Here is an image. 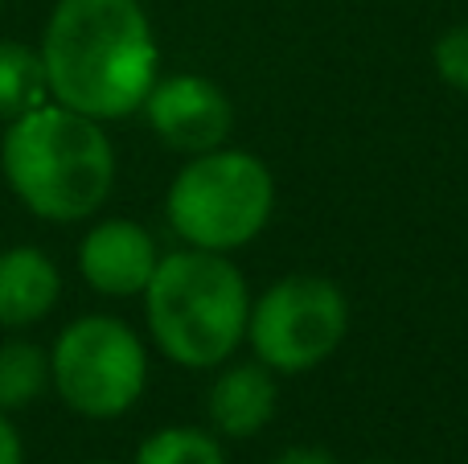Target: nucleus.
Listing matches in <instances>:
<instances>
[{
	"label": "nucleus",
	"mask_w": 468,
	"mask_h": 464,
	"mask_svg": "<svg viewBox=\"0 0 468 464\" xmlns=\"http://www.w3.org/2000/svg\"><path fill=\"white\" fill-rule=\"evenodd\" d=\"M271 464H337L329 448H316V444H296V448H283Z\"/></svg>",
	"instance_id": "2eb2a0df"
},
{
	"label": "nucleus",
	"mask_w": 468,
	"mask_h": 464,
	"mask_svg": "<svg viewBox=\"0 0 468 464\" xmlns=\"http://www.w3.org/2000/svg\"><path fill=\"white\" fill-rule=\"evenodd\" d=\"M156 263H161V251L153 235L128 218L99 222L79 247L82 279L103 296H144Z\"/></svg>",
	"instance_id": "6e6552de"
},
{
	"label": "nucleus",
	"mask_w": 468,
	"mask_h": 464,
	"mask_svg": "<svg viewBox=\"0 0 468 464\" xmlns=\"http://www.w3.org/2000/svg\"><path fill=\"white\" fill-rule=\"evenodd\" d=\"M49 79L41 49H29L25 41H0V120H21V115L46 107Z\"/></svg>",
	"instance_id": "9b49d317"
},
{
	"label": "nucleus",
	"mask_w": 468,
	"mask_h": 464,
	"mask_svg": "<svg viewBox=\"0 0 468 464\" xmlns=\"http://www.w3.org/2000/svg\"><path fill=\"white\" fill-rule=\"evenodd\" d=\"M62 276L37 247H13L0 255V325L21 329L41 321L58 304Z\"/></svg>",
	"instance_id": "9d476101"
},
{
	"label": "nucleus",
	"mask_w": 468,
	"mask_h": 464,
	"mask_svg": "<svg viewBox=\"0 0 468 464\" xmlns=\"http://www.w3.org/2000/svg\"><path fill=\"white\" fill-rule=\"evenodd\" d=\"M49 386V358L33 342L0 345V411L29 407Z\"/></svg>",
	"instance_id": "f8f14e48"
},
{
	"label": "nucleus",
	"mask_w": 468,
	"mask_h": 464,
	"mask_svg": "<svg viewBox=\"0 0 468 464\" xmlns=\"http://www.w3.org/2000/svg\"><path fill=\"white\" fill-rule=\"evenodd\" d=\"M5 181L37 218L82 222L107 202L115 185V148L99 120L62 103L8 123L0 144Z\"/></svg>",
	"instance_id": "f03ea898"
},
{
	"label": "nucleus",
	"mask_w": 468,
	"mask_h": 464,
	"mask_svg": "<svg viewBox=\"0 0 468 464\" xmlns=\"http://www.w3.org/2000/svg\"><path fill=\"white\" fill-rule=\"evenodd\" d=\"M275 370H267L263 362H239V366L222 370L210 386V399H206V411H210V424L218 427L230 440H247V436H259L267 424L275 419Z\"/></svg>",
	"instance_id": "1a4fd4ad"
},
{
	"label": "nucleus",
	"mask_w": 468,
	"mask_h": 464,
	"mask_svg": "<svg viewBox=\"0 0 468 464\" xmlns=\"http://www.w3.org/2000/svg\"><path fill=\"white\" fill-rule=\"evenodd\" d=\"M349 329V304L333 279L288 276L271 284L247 317L255 358L275 374H304L341 350Z\"/></svg>",
	"instance_id": "423d86ee"
},
{
	"label": "nucleus",
	"mask_w": 468,
	"mask_h": 464,
	"mask_svg": "<svg viewBox=\"0 0 468 464\" xmlns=\"http://www.w3.org/2000/svg\"><path fill=\"white\" fill-rule=\"evenodd\" d=\"M41 62L49 99L99 123L140 111L161 79L140 0H58L41 33Z\"/></svg>",
	"instance_id": "f257e3e1"
},
{
	"label": "nucleus",
	"mask_w": 468,
	"mask_h": 464,
	"mask_svg": "<svg viewBox=\"0 0 468 464\" xmlns=\"http://www.w3.org/2000/svg\"><path fill=\"white\" fill-rule=\"evenodd\" d=\"M90 464H115V460H90Z\"/></svg>",
	"instance_id": "f3484780"
},
{
	"label": "nucleus",
	"mask_w": 468,
	"mask_h": 464,
	"mask_svg": "<svg viewBox=\"0 0 468 464\" xmlns=\"http://www.w3.org/2000/svg\"><path fill=\"white\" fill-rule=\"evenodd\" d=\"M431 58H436L440 79H444L448 87H456V90H464L468 95V21L452 25V29L436 41Z\"/></svg>",
	"instance_id": "4468645a"
},
{
	"label": "nucleus",
	"mask_w": 468,
	"mask_h": 464,
	"mask_svg": "<svg viewBox=\"0 0 468 464\" xmlns=\"http://www.w3.org/2000/svg\"><path fill=\"white\" fill-rule=\"evenodd\" d=\"M144 317L153 342L177 366H222L247 337V279L218 251H173L156 263L144 288Z\"/></svg>",
	"instance_id": "7ed1b4c3"
},
{
	"label": "nucleus",
	"mask_w": 468,
	"mask_h": 464,
	"mask_svg": "<svg viewBox=\"0 0 468 464\" xmlns=\"http://www.w3.org/2000/svg\"><path fill=\"white\" fill-rule=\"evenodd\" d=\"M0 464H25L21 436H16V427H13V419H8V411H0Z\"/></svg>",
	"instance_id": "dca6fc26"
},
{
	"label": "nucleus",
	"mask_w": 468,
	"mask_h": 464,
	"mask_svg": "<svg viewBox=\"0 0 468 464\" xmlns=\"http://www.w3.org/2000/svg\"><path fill=\"white\" fill-rule=\"evenodd\" d=\"M140 111L148 115L153 132L165 144L177 148V153H189V156L222 148L234 128V107H230L227 90H222L218 82L202 79V74H169V79H156Z\"/></svg>",
	"instance_id": "0eeeda50"
},
{
	"label": "nucleus",
	"mask_w": 468,
	"mask_h": 464,
	"mask_svg": "<svg viewBox=\"0 0 468 464\" xmlns=\"http://www.w3.org/2000/svg\"><path fill=\"white\" fill-rule=\"evenodd\" d=\"M49 383L70 411L87 419H115L144 395V345L123 321L82 317L58 337L49 353Z\"/></svg>",
	"instance_id": "39448f33"
},
{
	"label": "nucleus",
	"mask_w": 468,
	"mask_h": 464,
	"mask_svg": "<svg viewBox=\"0 0 468 464\" xmlns=\"http://www.w3.org/2000/svg\"><path fill=\"white\" fill-rule=\"evenodd\" d=\"M169 227L197 251H239L263 235L275 210V177L255 153L214 148L169 185Z\"/></svg>",
	"instance_id": "20e7f679"
},
{
	"label": "nucleus",
	"mask_w": 468,
	"mask_h": 464,
	"mask_svg": "<svg viewBox=\"0 0 468 464\" xmlns=\"http://www.w3.org/2000/svg\"><path fill=\"white\" fill-rule=\"evenodd\" d=\"M136 464H227V457L222 444L202 427H165L140 444Z\"/></svg>",
	"instance_id": "ddd939ff"
}]
</instances>
